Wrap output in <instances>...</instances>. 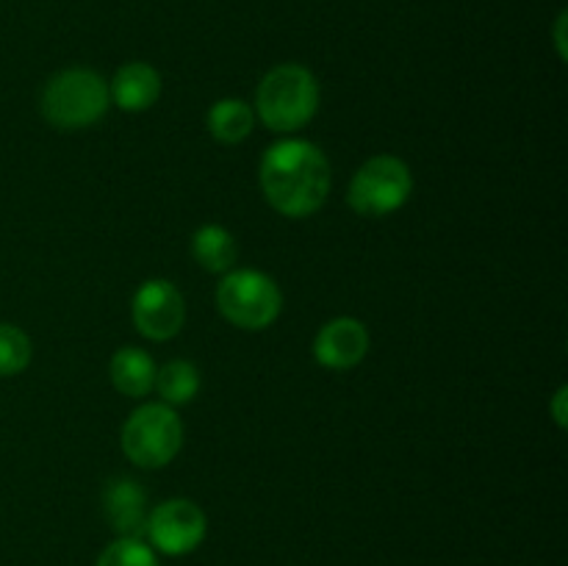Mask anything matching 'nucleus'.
<instances>
[{
    "label": "nucleus",
    "mask_w": 568,
    "mask_h": 566,
    "mask_svg": "<svg viewBox=\"0 0 568 566\" xmlns=\"http://www.w3.org/2000/svg\"><path fill=\"white\" fill-rule=\"evenodd\" d=\"M261 192L275 211L292 220L316 214L331 192V164L308 139H281L258 166Z\"/></svg>",
    "instance_id": "nucleus-1"
},
{
    "label": "nucleus",
    "mask_w": 568,
    "mask_h": 566,
    "mask_svg": "<svg viewBox=\"0 0 568 566\" xmlns=\"http://www.w3.org/2000/svg\"><path fill=\"white\" fill-rule=\"evenodd\" d=\"M258 117L270 131L292 133L308 125L320 109V83L303 64H277L255 89Z\"/></svg>",
    "instance_id": "nucleus-2"
},
{
    "label": "nucleus",
    "mask_w": 568,
    "mask_h": 566,
    "mask_svg": "<svg viewBox=\"0 0 568 566\" xmlns=\"http://www.w3.org/2000/svg\"><path fill=\"white\" fill-rule=\"evenodd\" d=\"M109 83L89 67L55 72L42 92V114L59 131H81L109 111Z\"/></svg>",
    "instance_id": "nucleus-3"
},
{
    "label": "nucleus",
    "mask_w": 568,
    "mask_h": 566,
    "mask_svg": "<svg viewBox=\"0 0 568 566\" xmlns=\"http://www.w3.org/2000/svg\"><path fill=\"white\" fill-rule=\"evenodd\" d=\"M183 444V422L166 403H148L122 425V453L142 469H161Z\"/></svg>",
    "instance_id": "nucleus-4"
},
{
    "label": "nucleus",
    "mask_w": 568,
    "mask_h": 566,
    "mask_svg": "<svg viewBox=\"0 0 568 566\" xmlns=\"http://www.w3.org/2000/svg\"><path fill=\"white\" fill-rule=\"evenodd\" d=\"M216 305L222 316L244 331H264L281 316V286L266 272L233 270L216 286Z\"/></svg>",
    "instance_id": "nucleus-5"
},
{
    "label": "nucleus",
    "mask_w": 568,
    "mask_h": 566,
    "mask_svg": "<svg viewBox=\"0 0 568 566\" xmlns=\"http://www.w3.org/2000/svg\"><path fill=\"white\" fill-rule=\"evenodd\" d=\"M414 192V175L397 155H375L358 166L349 183V205L361 216H386L403 209Z\"/></svg>",
    "instance_id": "nucleus-6"
},
{
    "label": "nucleus",
    "mask_w": 568,
    "mask_h": 566,
    "mask_svg": "<svg viewBox=\"0 0 568 566\" xmlns=\"http://www.w3.org/2000/svg\"><path fill=\"white\" fill-rule=\"evenodd\" d=\"M133 325L150 342H166L178 336L186 322V303L183 294L178 292L175 283L164 277L144 281L133 294Z\"/></svg>",
    "instance_id": "nucleus-7"
},
{
    "label": "nucleus",
    "mask_w": 568,
    "mask_h": 566,
    "mask_svg": "<svg viewBox=\"0 0 568 566\" xmlns=\"http://www.w3.org/2000/svg\"><path fill=\"white\" fill-rule=\"evenodd\" d=\"M205 514L192 499H166L148 514V530L155 549L164 555H186L205 538Z\"/></svg>",
    "instance_id": "nucleus-8"
},
{
    "label": "nucleus",
    "mask_w": 568,
    "mask_h": 566,
    "mask_svg": "<svg viewBox=\"0 0 568 566\" xmlns=\"http://www.w3.org/2000/svg\"><path fill=\"white\" fill-rule=\"evenodd\" d=\"M369 353V331L361 320L338 316L322 325L314 338V355L327 370H353Z\"/></svg>",
    "instance_id": "nucleus-9"
},
{
    "label": "nucleus",
    "mask_w": 568,
    "mask_h": 566,
    "mask_svg": "<svg viewBox=\"0 0 568 566\" xmlns=\"http://www.w3.org/2000/svg\"><path fill=\"white\" fill-rule=\"evenodd\" d=\"M103 503L109 522L122 538H144V530H148V494L136 481L120 477V481L109 483Z\"/></svg>",
    "instance_id": "nucleus-10"
},
{
    "label": "nucleus",
    "mask_w": 568,
    "mask_h": 566,
    "mask_svg": "<svg viewBox=\"0 0 568 566\" xmlns=\"http://www.w3.org/2000/svg\"><path fill=\"white\" fill-rule=\"evenodd\" d=\"M161 94V75L155 67L144 61H131L120 67L109 87V98L120 105L122 111H148Z\"/></svg>",
    "instance_id": "nucleus-11"
},
{
    "label": "nucleus",
    "mask_w": 568,
    "mask_h": 566,
    "mask_svg": "<svg viewBox=\"0 0 568 566\" xmlns=\"http://www.w3.org/2000/svg\"><path fill=\"white\" fill-rule=\"evenodd\" d=\"M111 383L125 397H144L155 386V364L144 350L120 347L111 358Z\"/></svg>",
    "instance_id": "nucleus-12"
},
{
    "label": "nucleus",
    "mask_w": 568,
    "mask_h": 566,
    "mask_svg": "<svg viewBox=\"0 0 568 566\" xmlns=\"http://www.w3.org/2000/svg\"><path fill=\"white\" fill-rule=\"evenodd\" d=\"M205 125H209L211 137L222 144H239L250 137L255 125V111L250 109L244 100L225 98L216 100L209 109V117H205Z\"/></svg>",
    "instance_id": "nucleus-13"
},
{
    "label": "nucleus",
    "mask_w": 568,
    "mask_h": 566,
    "mask_svg": "<svg viewBox=\"0 0 568 566\" xmlns=\"http://www.w3.org/2000/svg\"><path fill=\"white\" fill-rule=\"evenodd\" d=\"M192 253L209 272H231L239 259L236 239L222 225H203L192 236Z\"/></svg>",
    "instance_id": "nucleus-14"
},
{
    "label": "nucleus",
    "mask_w": 568,
    "mask_h": 566,
    "mask_svg": "<svg viewBox=\"0 0 568 566\" xmlns=\"http://www.w3.org/2000/svg\"><path fill=\"white\" fill-rule=\"evenodd\" d=\"M155 388L166 405H186L200 392V372L192 361H170L155 370Z\"/></svg>",
    "instance_id": "nucleus-15"
},
{
    "label": "nucleus",
    "mask_w": 568,
    "mask_h": 566,
    "mask_svg": "<svg viewBox=\"0 0 568 566\" xmlns=\"http://www.w3.org/2000/svg\"><path fill=\"white\" fill-rule=\"evenodd\" d=\"M31 338H28L17 325L0 322V377L20 375V372L31 364Z\"/></svg>",
    "instance_id": "nucleus-16"
},
{
    "label": "nucleus",
    "mask_w": 568,
    "mask_h": 566,
    "mask_svg": "<svg viewBox=\"0 0 568 566\" xmlns=\"http://www.w3.org/2000/svg\"><path fill=\"white\" fill-rule=\"evenodd\" d=\"M94 566H159L155 549L142 538H116L100 553Z\"/></svg>",
    "instance_id": "nucleus-17"
},
{
    "label": "nucleus",
    "mask_w": 568,
    "mask_h": 566,
    "mask_svg": "<svg viewBox=\"0 0 568 566\" xmlns=\"http://www.w3.org/2000/svg\"><path fill=\"white\" fill-rule=\"evenodd\" d=\"M564 403H566V386H560L558 397H555V420H558L560 427H566V411H564Z\"/></svg>",
    "instance_id": "nucleus-18"
},
{
    "label": "nucleus",
    "mask_w": 568,
    "mask_h": 566,
    "mask_svg": "<svg viewBox=\"0 0 568 566\" xmlns=\"http://www.w3.org/2000/svg\"><path fill=\"white\" fill-rule=\"evenodd\" d=\"M564 26H566V11H560V17H558V48H560V55L566 53V50H564Z\"/></svg>",
    "instance_id": "nucleus-19"
}]
</instances>
